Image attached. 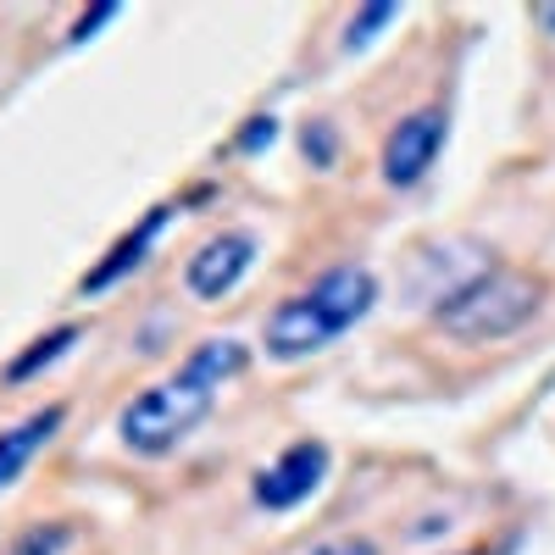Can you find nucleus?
Returning a JSON list of instances; mask_svg holds the SVG:
<instances>
[{
	"mask_svg": "<svg viewBox=\"0 0 555 555\" xmlns=\"http://www.w3.org/2000/svg\"><path fill=\"white\" fill-rule=\"evenodd\" d=\"M473 555H489V550H473Z\"/></svg>",
	"mask_w": 555,
	"mask_h": 555,
	"instance_id": "f3484780",
	"label": "nucleus"
},
{
	"mask_svg": "<svg viewBox=\"0 0 555 555\" xmlns=\"http://www.w3.org/2000/svg\"><path fill=\"white\" fill-rule=\"evenodd\" d=\"M378 306V278L373 267H328L311 289L289 295L267 317V356L272 361H306L317 350H328L334 339H345L356 322Z\"/></svg>",
	"mask_w": 555,
	"mask_h": 555,
	"instance_id": "f03ea898",
	"label": "nucleus"
},
{
	"mask_svg": "<svg viewBox=\"0 0 555 555\" xmlns=\"http://www.w3.org/2000/svg\"><path fill=\"white\" fill-rule=\"evenodd\" d=\"M306 156H311L317 167L334 162V128H328V122H311V128H306Z\"/></svg>",
	"mask_w": 555,
	"mask_h": 555,
	"instance_id": "f8f14e48",
	"label": "nucleus"
},
{
	"mask_svg": "<svg viewBox=\"0 0 555 555\" xmlns=\"http://www.w3.org/2000/svg\"><path fill=\"white\" fill-rule=\"evenodd\" d=\"M112 17H117V7H112V0H106V7H95V12H83V17L73 23V34H67V39H73V44H83V39H95V28H106Z\"/></svg>",
	"mask_w": 555,
	"mask_h": 555,
	"instance_id": "ddd939ff",
	"label": "nucleus"
},
{
	"mask_svg": "<svg viewBox=\"0 0 555 555\" xmlns=\"http://www.w3.org/2000/svg\"><path fill=\"white\" fill-rule=\"evenodd\" d=\"M278 139V122L272 117H250V128L240 133V151H261V145H272Z\"/></svg>",
	"mask_w": 555,
	"mask_h": 555,
	"instance_id": "4468645a",
	"label": "nucleus"
},
{
	"mask_svg": "<svg viewBox=\"0 0 555 555\" xmlns=\"http://www.w3.org/2000/svg\"><path fill=\"white\" fill-rule=\"evenodd\" d=\"M62 405H44V411H34V416H23L17 428H7L0 434V489H12L17 478H23V467L56 439V428H62Z\"/></svg>",
	"mask_w": 555,
	"mask_h": 555,
	"instance_id": "6e6552de",
	"label": "nucleus"
},
{
	"mask_svg": "<svg viewBox=\"0 0 555 555\" xmlns=\"http://www.w3.org/2000/svg\"><path fill=\"white\" fill-rule=\"evenodd\" d=\"M533 23H539L544 34H555V7H533Z\"/></svg>",
	"mask_w": 555,
	"mask_h": 555,
	"instance_id": "dca6fc26",
	"label": "nucleus"
},
{
	"mask_svg": "<svg viewBox=\"0 0 555 555\" xmlns=\"http://www.w3.org/2000/svg\"><path fill=\"white\" fill-rule=\"evenodd\" d=\"M322 478H328V444L322 439H295L256 478V500L267 505V512H289V505H300V500H311L322 489Z\"/></svg>",
	"mask_w": 555,
	"mask_h": 555,
	"instance_id": "39448f33",
	"label": "nucleus"
},
{
	"mask_svg": "<svg viewBox=\"0 0 555 555\" xmlns=\"http://www.w3.org/2000/svg\"><path fill=\"white\" fill-rule=\"evenodd\" d=\"M306 555H378L366 539H328V544H317V550H306Z\"/></svg>",
	"mask_w": 555,
	"mask_h": 555,
	"instance_id": "2eb2a0df",
	"label": "nucleus"
},
{
	"mask_svg": "<svg viewBox=\"0 0 555 555\" xmlns=\"http://www.w3.org/2000/svg\"><path fill=\"white\" fill-rule=\"evenodd\" d=\"M439 151H444V112L439 106H423V112L400 117L384 139V183L411 190V183L439 162Z\"/></svg>",
	"mask_w": 555,
	"mask_h": 555,
	"instance_id": "20e7f679",
	"label": "nucleus"
},
{
	"mask_svg": "<svg viewBox=\"0 0 555 555\" xmlns=\"http://www.w3.org/2000/svg\"><path fill=\"white\" fill-rule=\"evenodd\" d=\"M167 217H172V206H151L145 217H139L133 228H128V234L95 261V267H89L83 272V295H106L112 284H122V278L133 272V267H145V256H151V245L162 240V228H167Z\"/></svg>",
	"mask_w": 555,
	"mask_h": 555,
	"instance_id": "0eeeda50",
	"label": "nucleus"
},
{
	"mask_svg": "<svg viewBox=\"0 0 555 555\" xmlns=\"http://www.w3.org/2000/svg\"><path fill=\"white\" fill-rule=\"evenodd\" d=\"M544 306V284L522 267H489L478 278H467L461 289H450L439 300V322L444 334H455L461 345H489L517 334L522 322Z\"/></svg>",
	"mask_w": 555,
	"mask_h": 555,
	"instance_id": "7ed1b4c3",
	"label": "nucleus"
},
{
	"mask_svg": "<svg viewBox=\"0 0 555 555\" xmlns=\"http://www.w3.org/2000/svg\"><path fill=\"white\" fill-rule=\"evenodd\" d=\"M67 539H73V533H67L62 522H39V528H28V533L12 544V555H62Z\"/></svg>",
	"mask_w": 555,
	"mask_h": 555,
	"instance_id": "9d476101",
	"label": "nucleus"
},
{
	"mask_svg": "<svg viewBox=\"0 0 555 555\" xmlns=\"http://www.w3.org/2000/svg\"><path fill=\"white\" fill-rule=\"evenodd\" d=\"M250 261H256V240L240 234V228H228V234H211V240L190 256V267H183V284H190L195 300H222V295L240 289V278L250 272Z\"/></svg>",
	"mask_w": 555,
	"mask_h": 555,
	"instance_id": "423d86ee",
	"label": "nucleus"
},
{
	"mask_svg": "<svg viewBox=\"0 0 555 555\" xmlns=\"http://www.w3.org/2000/svg\"><path fill=\"white\" fill-rule=\"evenodd\" d=\"M395 17H400V7H373V12H361V17L350 23V34H345V51H366V44H373Z\"/></svg>",
	"mask_w": 555,
	"mask_h": 555,
	"instance_id": "9b49d317",
	"label": "nucleus"
},
{
	"mask_svg": "<svg viewBox=\"0 0 555 555\" xmlns=\"http://www.w3.org/2000/svg\"><path fill=\"white\" fill-rule=\"evenodd\" d=\"M78 334H83L78 322H62V328H51L44 339H34V345H28V350L7 366V384H28V378H34V373H44L51 361H62V356L78 345Z\"/></svg>",
	"mask_w": 555,
	"mask_h": 555,
	"instance_id": "1a4fd4ad",
	"label": "nucleus"
},
{
	"mask_svg": "<svg viewBox=\"0 0 555 555\" xmlns=\"http://www.w3.org/2000/svg\"><path fill=\"white\" fill-rule=\"evenodd\" d=\"M245 361H250V350L240 339H206V345H195L190 361H183L172 378H162L156 389H145L139 400L122 405V416H117L122 444L139 450V455H167L172 444H183L211 416L222 384L245 373Z\"/></svg>",
	"mask_w": 555,
	"mask_h": 555,
	"instance_id": "f257e3e1",
	"label": "nucleus"
}]
</instances>
